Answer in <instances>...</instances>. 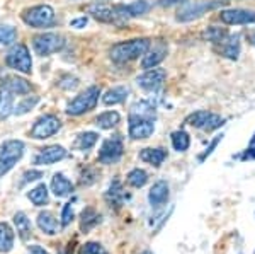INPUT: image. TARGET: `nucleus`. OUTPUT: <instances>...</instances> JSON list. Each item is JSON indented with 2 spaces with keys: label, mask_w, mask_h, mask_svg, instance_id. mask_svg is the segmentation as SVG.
I'll return each instance as SVG.
<instances>
[{
  "label": "nucleus",
  "mask_w": 255,
  "mask_h": 254,
  "mask_svg": "<svg viewBox=\"0 0 255 254\" xmlns=\"http://www.w3.org/2000/svg\"><path fill=\"white\" fill-rule=\"evenodd\" d=\"M106 200H108V203L111 207H121L123 203L126 202V200H129V195L125 191V188H123V184L119 181H113L108 190V193H106Z\"/></svg>",
  "instance_id": "18"
},
{
  "label": "nucleus",
  "mask_w": 255,
  "mask_h": 254,
  "mask_svg": "<svg viewBox=\"0 0 255 254\" xmlns=\"http://www.w3.org/2000/svg\"><path fill=\"white\" fill-rule=\"evenodd\" d=\"M167 73L163 68H150L143 75L138 77V85L145 91H157L165 82Z\"/></svg>",
  "instance_id": "12"
},
{
  "label": "nucleus",
  "mask_w": 255,
  "mask_h": 254,
  "mask_svg": "<svg viewBox=\"0 0 255 254\" xmlns=\"http://www.w3.org/2000/svg\"><path fill=\"white\" fill-rule=\"evenodd\" d=\"M0 89H5L12 94H27L31 91V85L19 77H5L0 84Z\"/></svg>",
  "instance_id": "20"
},
{
  "label": "nucleus",
  "mask_w": 255,
  "mask_h": 254,
  "mask_svg": "<svg viewBox=\"0 0 255 254\" xmlns=\"http://www.w3.org/2000/svg\"><path fill=\"white\" fill-rule=\"evenodd\" d=\"M99 96H101V89H99L97 85H92L87 91L79 94L72 102H68L67 113L72 114V116H79V114L90 111V109H94L97 106Z\"/></svg>",
  "instance_id": "3"
},
{
  "label": "nucleus",
  "mask_w": 255,
  "mask_h": 254,
  "mask_svg": "<svg viewBox=\"0 0 255 254\" xmlns=\"http://www.w3.org/2000/svg\"><path fill=\"white\" fill-rule=\"evenodd\" d=\"M168 200V184L165 181H158L151 186L150 193H148V202L153 208L162 207L163 203H167Z\"/></svg>",
  "instance_id": "16"
},
{
  "label": "nucleus",
  "mask_w": 255,
  "mask_h": 254,
  "mask_svg": "<svg viewBox=\"0 0 255 254\" xmlns=\"http://www.w3.org/2000/svg\"><path fill=\"white\" fill-rule=\"evenodd\" d=\"M53 19H55V10L49 5H36L22 14V20L32 27H44L51 24Z\"/></svg>",
  "instance_id": "5"
},
{
  "label": "nucleus",
  "mask_w": 255,
  "mask_h": 254,
  "mask_svg": "<svg viewBox=\"0 0 255 254\" xmlns=\"http://www.w3.org/2000/svg\"><path fill=\"white\" fill-rule=\"evenodd\" d=\"M17 38V31L10 26H0V44H10Z\"/></svg>",
  "instance_id": "35"
},
{
  "label": "nucleus",
  "mask_w": 255,
  "mask_h": 254,
  "mask_svg": "<svg viewBox=\"0 0 255 254\" xmlns=\"http://www.w3.org/2000/svg\"><path fill=\"white\" fill-rule=\"evenodd\" d=\"M221 138H223V137H216V138H215V140H213V142H211V145H209V147H208V149H206V152H204L203 155H201V157H199V161H204V159H206V157H208V155H211V154H213V150H215V149H216V145H218V143H220V142H221Z\"/></svg>",
  "instance_id": "41"
},
{
  "label": "nucleus",
  "mask_w": 255,
  "mask_h": 254,
  "mask_svg": "<svg viewBox=\"0 0 255 254\" xmlns=\"http://www.w3.org/2000/svg\"><path fill=\"white\" fill-rule=\"evenodd\" d=\"M27 198H29L31 202L36 205V207L46 205L48 203V188H46V184H39V186H36L34 190H31L29 193H27Z\"/></svg>",
  "instance_id": "29"
},
{
  "label": "nucleus",
  "mask_w": 255,
  "mask_h": 254,
  "mask_svg": "<svg viewBox=\"0 0 255 254\" xmlns=\"http://www.w3.org/2000/svg\"><path fill=\"white\" fill-rule=\"evenodd\" d=\"M79 254H108V251L97 243H87L80 248Z\"/></svg>",
  "instance_id": "37"
},
{
  "label": "nucleus",
  "mask_w": 255,
  "mask_h": 254,
  "mask_svg": "<svg viewBox=\"0 0 255 254\" xmlns=\"http://www.w3.org/2000/svg\"><path fill=\"white\" fill-rule=\"evenodd\" d=\"M5 61L10 68H15V70H19L22 73L31 72L32 61H31V55H29V50H27L26 44H15V46L9 51Z\"/></svg>",
  "instance_id": "7"
},
{
  "label": "nucleus",
  "mask_w": 255,
  "mask_h": 254,
  "mask_svg": "<svg viewBox=\"0 0 255 254\" xmlns=\"http://www.w3.org/2000/svg\"><path fill=\"white\" fill-rule=\"evenodd\" d=\"M160 5L163 7H168V5H174V3H179V2H184V0H158Z\"/></svg>",
  "instance_id": "44"
},
{
  "label": "nucleus",
  "mask_w": 255,
  "mask_h": 254,
  "mask_svg": "<svg viewBox=\"0 0 255 254\" xmlns=\"http://www.w3.org/2000/svg\"><path fill=\"white\" fill-rule=\"evenodd\" d=\"M155 132L153 118L139 116V114H129V137L133 140H143V138L151 137Z\"/></svg>",
  "instance_id": "8"
},
{
  "label": "nucleus",
  "mask_w": 255,
  "mask_h": 254,
  "mask_svg": "<svg viewBox=\"0 0 255 254\" xmlns=\"http://www.w3.org/2000/svg\"><path fill=\"white\" fill-rule=\"evenodd\" d=\"M29 254H48V253L44 251L41 246H31V248H29Z\"/></svg>",
  "instance_id": "43"
},
{
  "label": "nucleus",
  "mask_w": 255,
  "mask_h": 254,
  "mask_svg": "<svg viewBox=\"0 0 255 254\" xmlns=\"http://www.w3.org/2000/svg\"><path fill=\"white\" fill-rule=\"evenodd\" d=\"M51 191L55 196H58V198H61V196H67L73 191V184L70 179L65 178L63 174H55L51 179Z\"/></svg>",
  "instance_id": "21"
},
{
  "label": "nucleus",
  "mask_w": 255,
  "mask_h": 254,
  "mask_svg": "<svg viewBox=\"0 0 255 254\" xmlns=\"http://www.w3.org/2000/svg\"><path fill=\"white\" fill-rule=\"evenodd\" d=\"M167 55V44L165 43H157L153 48H148L146 53H145V58L141 61V67L143 68H153L165 58Z\"/></svg>",
  "instance_id": "15"
},
{
  "label": "nucleus",
  "mask_w": 255,
  "mask_h": 254,
  "mask_svg": "<svg viewBox=\"0 0 255 254\" xmlns=\"http://www.w3.org/2000/svg\"><path fill=\"white\" fill-rule=\"evenodd\" d=\"M242 159H244V161H247V159H255V149H249V152H247Z\"/></svg>",
  "instance_id": "45"
},
{
  "label": "nucleus",
  "mask_w": 255,
  "mask_h": 254,
  "mask_svg": "<svg viewBox=\"0 0 255 254\" xmlns=\"http://www.w3.org/2000/svg\"><path fill=\"white\" fill-rule=\"evenodd\" d=\"M148 181V176L143 169H133L128 174V184L133 188H143Z\"/></svg>",
  "instance_id": "33"
},
{
  "label": "nucleus",
  "mask_w": 255,
  "mask_h": 254,
  "mask_svg": "<svg viewBox=\"0 0 255 254\" xmlns=\"http://www.w3.org/2000/svg\"><path fill=\"white\" fill-rule=\"evenodd\" d=\"M61 254H70L68 251H63V253H61Z\"/></svg>",
  "instance_id": "46"
},
{
  "label": "nucleus",
  "mask_w": 255,
  "mask_h": 254,
  "mask_svg": "<svg viewBox=\"0 0 255 254\" xmlns=\"http://www.w3.org/2000/svg\"><path fill=\"white\" fill-rule=\"evenodd\" d=\"M14 246V231L9 224L0 222V253H9Z\"/></svg>",
  "instance_id": "24"
},
{
  "label": "nucleus",
  "mask_w": 255,
  "mask_h": 254,
  "mask_svg": "<svg viewBox=\"0 0 255 254\" xmlns=\"http://www.w3.org/2000/svg\"><path fill=\"white\" fill-rule=\"evenodd\" d=\"M220 19L225 24H254L255 22V10L245 9H230L220 14Z\"/></svg>",
  "instance_id": "13"
},
{
  "label": "nucleus",
  "mask_w": 255,
  "mask_h": 254,
  "mask_svg": "<svg viewBox=\"0 0 255 254\" xmlns=\"http://www.w3.org/2000/svg\"><path fill=\"white\" fill-rule=\"evenodd\" d=\"M12 109H14V94L5 89H0V120L10 116Z\"/></svg>",
  "instance_id": "26"
},
{
  "label": "nucleus",
  "mask_w": 255,
  "mask_h": 254,
  "mask_svg": "<svg viewBox=\"0 0 255 254\" xmlns=\"http://www.w3.org/2000/svg\"><path fill=\"white\" fill-rule=\"evenodd\" d=\"M139 159L151 166H160L167 159V152L163 149H143L139 152Z\"/></svg>",
  "instance_id": "23"
},
{
  "label": "nucleus",
  "mask_w": 255,
  "mask_h": 254,
  "mask_svg": "<svg viewBox=\"0 0 255 254\" xmlns=\"http://www.w3.org/2000/svg\"><path fill=\"white\" fill-rule=\"evenodd\" d=\"M220 55L226 56V58H232L237 60L238 58V53H240V38L238 36H226L225 39H221L220 43Z\"/></svg>",
  "instance_id": "17"
},
{
  "label": "nucleus",
  "mask_w": 255,
  "mask_h": 254,
  "mask_svg": "<svg viewBox=\"0 0 255 254\" xmlns=\"http://www.w3.org/2000/svg\"><path fill=\"white\" fill-rule=\"evenodd\" d=\"M38 227L44 232V234L55 236L60 232L61 225L58 224V220L55 219V215H53L51 212H41L38 215Z\"/></svg>",
  "instance_id": "19"
},
{
  "label": "nucleus",
  "mask_w": 255,
  "mask_h": 254,
  "mask_svg": "<svg viewBox=\"0 0 255 254\" xmlns=\"http://www.w3.org/2000/svg\"><path fill=\"white\" fill-rule=\"evenodd\" d=\"M143 254H151V253H143Z\"/></svg>",
  "instance_id": "47"
},
{
  "label": "nucleus",
  "mask_w": 255,
  "mask_h": 254,
  "mask_svg": "<svg viewBox=\"0 0 255 254\" xmlns=\"http://www.w3.org/2000/svg\"><path fill=\"white\" fill-rule=\"evenodd\" d=\"M225 0H213V2H194V3H186L182 7V10H179V15H177V20H192L194 17H199L201 14H204L206 10H211V9H216V7H221L225 5Z\"/></svg>",
  "instance_id": "10"
},
{
  "label": "nucleus",
  "mask_w": 255,
  "mask_h": 254,
  "mask_svg": "<svg viewBox=\"0 0 255 254\" xmlns=\"http://www.w3.org/2000/svg\"><path fill=\"white\" fill-rule=\"evenodd\" d=\"M203 36H204V39L211 41V43H220L221 39H225L226 36H228V32L225 29H221V27H208Z\"/></svg>",
  "instance_id": "34"
},
{
  "label": "nucleus",
  "mask_w": 255,
  "mask_h": 254,
  "mask_svg": "<svg viewBox=\"0 0 255 254\" xmlns=\"http://www.w3.org/2000/svg\"><path fill=\"white\" fill-rule=\"evenodd\" d=\"M85 24H87V17H80V19H73L72 22H70V26L72 27H85Z\"/></svg>",
  "instance_id": "42"
},
{
  "label": "nucleus",
  "mask_w": 255,
  "mask_h": 254,
  "mask_svg": "<svg viewBox=\"0 0 255 254\" xmlns=\"http://www.w3.org/2000/svg\"><path fill=\"white\" fill-rule=\"evenodd\" d=\"M72 219H73V205H72V202H68L63 207V212H61V227L70 225Z\"/></svg>",
  "instance_id": "38"
},
{
  "label": "nucleus",
  "mask_w": 255,
  "mask_h": 254,
  "mask_svg": "<svg viewBox=\"0 0 255 254\" xmlns=\"http://www.w3.org/2000/svg\"><path fill=\"white\" fill-rule=\"evenodd\" d=\"M101 222V215L97 214L94 208H85L80 215V229L82 232H89L90 229H94L96 225Z\"/></svg>",
  "instance_id": "25"
},
{
  "label": "nucleus",
  "mask_w": 255,
  "mask_h": 254,
  "mask_svg": "<svg viewBox=\"0 0 255 254\" xmlns=\"http://www.w3.org/2000/svg\"><path fill=\"white\" fill-rule=\"evenodd\" d=\"M172 145H174V149L177 150V152H184V150H187L189 145H191L189 135L186 132H182V130L174 132L172 133Z\"/></svg>",
  "instance_id": "31"
},
{
  "label": "nucleus",
  "mask_w": 255,
  "mask_h": 254,
  "mask_svg": "<svg viewBox=\"0 0 255 254\" xmlns=\"http://www.w3.org/2000/svg\"><path fill=\"white\" fill-rule=\"evenodd\" d=\"M123 140L119 137L109 138L102 143L101 150H99V162L101 164H114L123 157Z\"/></svg>",
  "instance_id": "11"
},
{
  "label": "nucleus",
  "mask_w": 255,
  "mask_h": 254,
  "mask_svg": "<svg viewBox=\"0 0 255 254\" xmlns=\"http://www.w3.org/2000/svg\"><path fill=\"white\" fill-rule=\"evenodd\" d=\"M24 154V143L20 140H7L0 145V176L7 174Z\"/></svg>",
  "instance_id": "2"
},
{
  "label": "nucleus",
  "mask_w": 255,
  "mask_h": 254,
  "mask_svg": "<svg viewBox=\"0 0 255 254\" xmlns=\"http://www.w3.org/2000/svg\"><path fill=\"white\" fill-rule=\"evenodd\" d=\"M118 123H119V114L116 111H106V113H102L97 116L96 125L99 126V128L109 130V128H113V126H116Z\"/></svg>",
  "instance_id": "30"
},
{
  "label": "nucleus",
  "mask_w": 255,
  "mask_h": 254,
  "mask_svg": "<svg viewBox=\"0 0 255 254\" xmlns=\"http://www.w3.org/2000/svg\"><path fill=\"white\" fill-rule=\"evenodd\" d=\"M96 176H97V173L96 171H92V169H89V171H85L84 174H82V179H80V183L82 184H92L94 181H96Z\"/></svg>",
  "instance_id": "39"
},
{
  "label": "nucleus",
  "mask_w": 255,
  "mask_h": 254,
  "mask_svg": "<svg viewBox=\"0 0 255 254\" xmlns=\"http://www.w3.org/2000/svg\"><path fill=\"white\" fill-rule=\"evenodd\" d=\"M90 14L94 15V19L101 20V22H114L116 17H118L116 10L109 9V7H102V5L90 7Z\"/></svg>",
  "instance_id": "27"
},
{
  "label": "nucleus",
  "mask_w": 255,
  "mask_h": 254,
  "mask_svg": "<svg viewBox=\"0 0 255 254\" xmlns=\"http://www.w3.org/2000/svg\"><path fill=\"white\" fill-rule=\"evenodd\" d=\"M14 224H15V229H17V234L22 241H27L32 234V225H31V220L27 219V215L24 212H17L14 215Z\"/></svg>",
  "instance_id": "22"
},
{
  "label": "nucleus",
  "mask_w": 255,
  "mask_h": 254,
  "mask_svg": "<svg viewBox=\"0 0 255 254\" xmlns=\"http://www.w3.org/2000/svg\"><path fill=\"white\" fill-rule=\"evenodd\" d=\"M38 97H26L24 101H20L19 104H17V108H15V114H26V113H29L32 108H34L36 104H38Z\"/></svg>",
  "instance_id": "36"
},
{
  "label": "nucleus",
  "mask_w": 255,
  "mask_h": 254,
  "mask_svg": "<svg viewBox=\"0 0 255 254\" xmlns=\"http://www.w3.org/2000/svg\"><path fill=\"white\" fill-rule=\"evenodd\" d=\"M39 178H43V173H39V171H27V173L24 174L22 184L31 183V181H36V179H39Z\"/></svg>",
  "instance_id": "40"
},
{
  "label": "nucleus",
  "mask_w": 255,
  "mask_h": 254,
  "mask_svg": "<svg viewBox=\"0 0 255 254\" xmlns=\"http://www.w3.org/2000/svg\"><path fill=\"white\" fill-rule=\"evenodd\" d=\"M96 142H97V133H94V132L82 133V135H79V138H77V142H75V149L89 150L96 145Z\"/></svg>",
  "instance_id": "32"
},
{
  "label": "nucleus",
  "mask_w": 255,
  "mask_h": 254,
  "mask_svg": "<svg viewBox=\"0 0 255 254\" xmlns=\"http://www.w3.org/2000/svg\"><path fill=\"white\" fill-rule=\"evenodd\" d=\"M32 46H34L38 55L46 56L60 51L65 46V39L60 34H55V32H44V34L36 36L34 41H32Z\"/></svg>",
  "instance_id": "4"
},
{
  "label": "nucleus",
  "mask_w": 255,
  "mask_h": 254,
  "mask_svg": "<svg viewBox=\"0 0 255 254\" xmlns=\"http://www.w3.org/2000/svg\"><path fill=\"white\" fill-rule=\"evenodd\" d=\"M61 128V121L53 114H46V116L39 118L38 121L34 123L31 130V137L38 138V140H43V138H49L53 137L58 130Z\"/></svg>",
  "instance_id": "9"
},
{
  "label": "nucleus",
  "mask_w": 255,
  "mask_h": 254,
  "mask_svg": "<svg viewBox=\"0 0 255 254\" xmlns=\"http://www.w3.org/2000/svg\"><path fill=\"white\" fill-rule=\"evenodd\" d=\"M150 48L148 39H131L126 43H118L111 48V58L116 63H126V61L136 60L138 56L145 55L146 50Z\"/></svg>",
  "instance_id": "1"
},
{
  "label": "nucleus",
  "mask_w": 255,
  "mask_h": 254,
  "mask_svg": "<svg viewBox=\"0 0 255 254\" xmlns=\"http://www.w3.org/2000/svg\"><path fill=\"white\" fill-rule=\"evenodd\" d=\"M128 97V89L126 87H114L111 91L106 92V96L102 97L106 106H114V104H119L123 102Z\"/></svg>",
  "instance_id": "28"
},
{
  "label": "nucleus",
  "mask_w": 255,
  "mask_h": 254,
  "mask_svg": "<svg viewBox=\"0 0 255 254\" xmlns=\"http://www.w3.org/2000/svg\"><path fill=\"white\" fill-rule=\"evenodd\" d=\"M186 123H187V125H191V126H194V128L204 130V132H213V130L223 126L225 120L221 116H218V114H215V113L196 111V113H192L191 116H187Z\"/></svg>",
  "instance_id": "6"
},
{
  "label": "nucleus",
  "mask_w": 255,
  "mask_h": 254,
  "mask_svg": "<svg viewBox=\"0 0 255 254\" xmlns=\"http://www.w3.org/2000/svg\"><path fill=\"white\" fill-rule=\"evenodd\" d=\"M67 157V150L61 145H51L43 149L41 152L34 157V164L38 166H49V164H55L61 161V159Z\"/></svg>",
  "instance_id": "14"
}]
</instances>
